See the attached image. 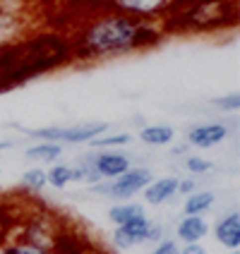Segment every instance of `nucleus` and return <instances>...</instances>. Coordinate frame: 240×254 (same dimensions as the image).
<instances>
[{
	"label": "nucleus",
	"mask_w": 240,
	"mask_h": 254,
	"mask_svg": "<svg viewBox=\"0 0 240 254\" xmlns=\"http://www.w3.org/2000/svg\"><path fill=\"white\" fill-rule=\"evenodd\" d=\"M29 161H34L36 166H46V163H58V158L63 156V146L60 144H53V141H39L34 146H29L24 151Z\"/></svg>",
	"instance_id": "15"
},
{
	"label": "nucleus",
	"mask_w": 240,
	"mask_h": 254,
	"mask_svg": "<svg viewBox=\"0 0 240 254\" xmlns=\"http://www.w3.org/2000/svg\"><path fill=\"white\" fill-rule=\"evenodd\" d=\"M185 168L190 170L192 175H204V173H209L214 166H212V161H207V158H202V156H187V158H185Z\"/></svg>",
	"instance_id": "24"
},
{
	"label": "nucleus",
	"mask_w": 240,
	"mask_h": 254,
	"mask_svg": "<svg viewBox=\"0 0 240 254\" xmlns=\"http://www.w3.org/2000/svg\"><path fill=\"white\" fill-rule=\"evenodd\" d=\"M161 34L154 27H147L135 17H103L96 19L80 39L77 58L82 60H106V58L125 56L159 43Z\"/></svg>",
	"instance_id": "1"
},
{
	"label": "nucleus",
	"mask_w": 240,
	"mask_h": 254,
	"mask_svg": "<svg viewBox=\"0 0 240 254\" xmlns=\"http://www.w3.org/2000/svg\"><path fill=\"white\" fill-rule=\"evenodd\" d=\"M212 106L224 111V113H236L240 108V94L233 91V94H226V96H219V99H212Z\"/></svg>",
	"instance_id": "23"
},
{
	"label": "nucleus",
	"mask_w": 240,
	"mask_h": 254,
	"mask_svg": "<svg viewBox=\"0 0 240 254\" xmlns=\"http://www.w3.org/2000/svg\"><path fill=\"white\" fill-rule=\"evenodd\" d=\"M115 7L123 10L125 14L140 19V17H154L161 14L163 10H168L175 0H113Z\"/></svg>",
	"instance_id": "11"
},
{
	"label": "nucleus",
	"mask_w": 240,
	"mask_h": 254,
	"mask_svg": "<svg viewBox=\"0 0 240 254\" xmlns=\"http://www.w3.org/2000/svg\"><path fill=\"white\" fill-rule=\"evenodd\" d=\"M228 139V125L224 123H204L187 132V144L195 149H212Z\"/></svg>",
	"instance_id": "8"
},
{
	"label": "nucleus",
	"mask_w": 240,
	"mask_h": 254,
	"mask_svg": "<svg viewBox=\"0 0 240 254\" xmlns=\"http://www.w3.org/2000/svg\"><path fill=\"white\" fill-rule=\"evenodd\" d=\"M214 201H216V194L209 192V190L192 192V194H187V197H185L183 213L185 216H202V213H207L209 209H212Z\"/></svg>",
	"instance_id": "16"
},
{
	"label": "nucleus",
	"mask_w": 240,
	"mask_h": 254,
	"mask_svg": "<svg viewBox=\"0 0 240 254\" xmlns=\"http://www.w3.org/2000/svg\"><path fill=\"white\" fill-rule=\"evenodd\" d=\"M19 29H22L19 17L10 12H0V46H7L12 39H17Z\"/></svg>",
	"instance_id": "19"
},
{
	"label": "nucleus",
	"mask_w": 240,
	"mask_h": 254,
	"mask_svg": "<svg viewBox=\"0 0 240 254\" xmlns=\"http://www.w3.org/2000/svg\"><path fill=\"white\" fill-rule=\"evenodd\" d=\"M180 254H209V250L202 245V242H192V245H183Z\"/></svg>",
	"instance_id": "27"
},
{
	"label": "nucleus",
	"mask_w": 240,
	"mask_h": 254,
	"mask_svg": "<svg viewBox=\"0 0 240 254\" xmlns=\"http://www.w3.org/2000/svg\"><path fill=\"white\" fill-rule=\"evenodd\" d=\"M212 233V226L207 223L204 216H183L180 223L175 226V242L183 245H192V242H202Z\"/></svg>",
	"instance_id": "10"
},
{
	"label": "nucleus",
	"mask_w": 240,
	"mask_h": 254,
	"mask_svg": "<svg viewBox=\"0 0 240 254\" xmlns=\"http://www.w3.org/2000/svg\"><path fill=\"white\" fill-rule=\"evenodd\" d=\"M0 254H51V252H48V250H39V247H31L27 242L10 238L5 245H0Z\"/></svg>",
	"instance_id": "22"
},
{
	"label": "nucleus",
	"mask_w": 240,
	"mask_h": 254,
	"mask_svg": "<svg viewBox=\"0 0 240 254\" xmlns=\"http://www.w3.org/2000/svg\"><path fill=\"white\" fill-rule=\"evenodd\" d=\"M212 233L221 247H226L228 252H238L240 250V213L231 211L224 218H219Z\"/></svg>",
	"instance_id": "9"
},
{
	"label": "nucleus",
	"mask_w": 240,
	"mask_h": 254,
	"mask_svg": "<svg viewBox=\"0 0 240 254\" xmlns=\"http://www.w3.org/2000/svg\"><path fill=\"white\" fill-rule=\"evenodd\" d=\"M19 213L22 211L7 209L5 204H0V245H5V242L12 238L14 226H17V221H19Z\"/></svg>",
	"instance_id": "18"
},
{
	"label": "nucleus",
	"mask_w": 240,
	"mask_h": 254,
	"mask_svg": "<svg viewBox=\"0 0 240 254\" xmlns=\"http://www.w3.org/2000/svg\"><path fill=\"white\" fill-rule=\"evenodd\" d=\"M22 185H24V190H29V192H43V190L48 187L46 170H43L41 166H34V168L24 170V175H22Z\"/></svg>",
	"instance_id": "20"
},
{
	"label": "nucleus",
	"mask_w": 240,
	"mask_h": 254,
	"mask_svg": "<svg viewBox=\"0 0 240 254\" xmlns=\"http://www.w3.org/2000/svg\"><path fill=\"white\" fill-rule=\"evenodd\" d=\"M228 254H240V252H228Z\"/></svg>",
	"instance_id": "29"
},
{
	"label": "nucleus",
	"mask_w": 240,
	"mask_h": 254,
	"mask_svg": "<svg viewBox=\"0 0 240 254\" xmlns=\"http://www.w3.org/2000/svg\"><path fill=\"white\" fill-rule=\"evenodd\" d=\"M192 192H197V183L192 180V178H187V180H178V194H192Z\"/></svg>",
	"instance_id": "26"
},
{
	"label": "nucleus",
	"mask_w": 240,
	"mask_h": 254,
	"mask_svg": "<svg viewBox=\"0 0 240 254\" xmlns=\"http://www.w3.org/2000/svg\"><path fill=\"white\" fill-rule=\"evenodd\" d=\"M140 141L147 146H168L175 141V129L163 123H154V125H144L140 129Z\"/></svg>",
	"instance_id": "13"
},
{
	"label": "nucleus",
	"mask_w": 240,
	"mask_h": 254,
	"mask_svg": "<svg viewBox=\"0 0 240 254\" xmlns=\"http://www.w3.org/2000/svg\"><path fill=\"white\" fill-rule=\"evenodd\" d=\"M132 141V134L130 132H118V134H108V137H96L89 144L94 149H118V146H127Z\"/></svg>",
	"instance_id": "21"
},
{
	"label": "nucleus",
	"mask_w": 240,
	"mask_h": 254,
	"mask_svg": "<svg viewBox=\"0 0 240 254\" xmlns=\"http://www.w3.org/2000/svg\"><path fill=\"white\" fill-rule=\"evenodd\" d=\"M175 194H178V178H173V175L152 180V183L144 187V201L149 206H163Z\"/></svg>",
	"instance_id": "12"
},
{
	"label": "nucleus",
	"mask_w": 240,
	"mask_h": 254,
	"mask_svg": "<svg viewBox=\"0 0 240 254\" xmlns=\"http://www.w3.org/2000/svg\"><path fill=\"white\" fill-rule=\"evenodd\" d=\"M63 226H65V218H60L56 211L34 209V211L19 213V221L14 226L12 238L27 242L31 247H39V250H48L51 252L53 240H56V235L60 233Z\"/></svg>",
	"instance_id": "2"
},
{
	"label": "nucleus",
	"mask_w": 240,
	"mask_h": 254,
	"mask_svg": "<svg viewBox=\"0 0 240 254\" xmlns=\"http://www.w3.org/2000/svg\"><path fill=\"white\" fill-rule=\"evenodd\" d=\"M51 254H99L94 242L89 240V235L82 233L80 228H75L72 223L65 221V226L60 228V233L53 240Z\"/></svg>",
	"instance_id": "6"
},
{
	"label": "nucleus",
	"mask_w": 240,
	"mask_h": 254,
	"mask_svg": "<svg viewBox=\"0 0 240 254\" xmlns=\"http://www.w3.org/2000/svg\"><path fill=\"white\" fill-rule=\"evenodd\" d=\"M46 178H48V185L56 187V190H65L68 185L75 183L72 166H68V163H53L51 168L46 170Z\"/></svg>",
	"instance_id": "17"
},
{
	"label": "nucleus",
	"mask_w": 240,
	"mask_h": 254,
	"mask_svg": "<svg viewBox=\"0 0 240 254\" xmlns=\"http://www.w3.org/2000/svg\"><path fill=\"white\" fill-rule=\"evenodd\" d=\"M14 141L12 139H0V151H5V149H12Z\"/></svg>",
	"instance_id": "28"
},
{
	"label": "nucleus",
	"mask_w": 240,
	"mask_h": 254,
	"mask_svg": "<svg viewBox=\"0 0 240 254\" xmlns=\"http://www.w3.org/2000/svg\"><path fill=\"white\" fill-rule=\"evenodd\" d=\"M161 240H163V226L149 221V216L130 221L125 226H118L113 233V245L115 250H120V252L140 247V245H147V242H154L156 245Z\"/></svg>",
	"instance_id": "5"
},
{
	"label": "nucleus",
	"mask_w": 240,
	"mask_h": 254,
	"mask_svg": "<svg viewBox=\"0 0 240 254\" xmlns=\"http://www.w3.org/2000/svg\"><path fill=\"white\" fill-rule=\"evenodd\" d=\"M154 180L149 168H130L123 175H118L113 180H101V183L91 185V192H96L101 197H111L118 201H130L135 194L144 192V187Z\"/></svg>",
	"instance_id": "4"
},
{
	"label": "nucleus",
	"mask_w": 240,
	"mask_h": 254,
	"mask_svg": "<svg viewBox=\"0 0 240 254\" xmlns=\"http://www.w3.org/2000/svg\"><path fill=\"white\" fill-rule=\"evenodd\" d=\"M144 216H147V211H144V206L137 204V201H120V204H113V206L108 209V221H111L115 228L125 226L130 221H137V218H144Z\"/></svg>",
	"instance_id": "14"
},
{
	"label": "nucleus",
	"mask_w": 240,
	"mask_h": 254,
	"mask_svg": "<svg viewBox=\"0 0 240 254\" xmlns=\"http://www.w3.org/2000/svg\"><path fill=\"white\" fill-rule=\"evenodd\" d=\"M111 129L108 123L103 120H84V123H77V125H68V127H36V129H29V127H22V132H27L31 137L41 141H53V144H89L96 137H103L106 132Z\"/></svg>",
	"instance_id": "3"
},
{
	"label": "nucleus",
	"mask_w": 240,
	"mask_h": 254,
	"mask_svg": "<svg viewBox=\"0 0 240 254\" xmlns=\"http://www.w3.org/2000/svg\"><path fill=\"white\" fill-rule=\"evenodd\" d=\"M91 161H94V168L101 175V180H113L118 175H123L125 170L132 168V161L130 156L123 154V151H101V154H91Z\"/></svg>",
	"instance_id": "7"
},
{
	"label": "nucleus",
	"mask_w": 240,
	"mask_h": 254,
	"mask_svg": "<svg viewBox=\"0 0 240 254\" xmlns=\"http://www.w3.org/2000/svg\"><path fill=\"white\" fill-rule=\"evenodd\" d=\"M149 254H180V245L175 240H168V238H163L161 242H156L154 250Z\"/></svg>",
	"instance_id": "25"
}]
</instances>
